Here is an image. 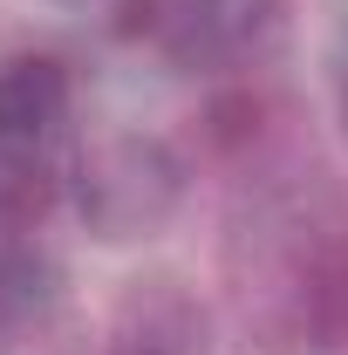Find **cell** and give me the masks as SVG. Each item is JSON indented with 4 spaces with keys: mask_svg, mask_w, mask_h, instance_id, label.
Returning a JSON list of instances; mask_svg holds the SVG:
<instances>
[{
    "mask_svg": "<svg viewBox=\"0 0 348 355\" xmlns=\"http://www.w3.org/2000/svg\"><path fill=\"white\" fill-rule=\"evenodd\" d=\"M212 137L218 144H253L260 137V96H225V103H212Z\"/></svg>",
    "mask_w": 348,
    "mask_h": 355,
    "instance_id": "8992f818",
    "label": "cell"
},
{
    "mask_svg": "<svg viewBox=\"0 0 348 355\" xmlns=\"http://www.w3.org/2000/svg\"><path fill=\"white\" fill-rule=\"evenodd\" d=\"M287 0H130L123 35H150L177 69H225L280 28Z\"/></svg>",
    "mask_w": 348,
    "mask_h": 355,
    "instance_id": "7a4b0ae2",
    "label": "cell"
},
{
    "mask_svg": "<svg viewBox=\"0 0 348 355\" xmlns=\"http://www.w3.org/2000/svg\"><path fill=\"white\" fill-rule=\"evenodd\" d=\"M76 110V76L62 55H14L0 62V157L35 164L48 144L62 137Z\"/></svg>",
    "mask_w": 348,
    "mask_h": 355,
    "instance_id": "3957f363",
    "label": "cell"
},
{
    "mask_svg": "<svg viewBox=\"0 0 348 355\" xmlns=\"http://www.w3.org/2000/svg\"><path fill=\"white\" fill-rule=\"evenodd\" d=\"M69 191H76V212L96 239H150L184 198V157L164 137L123 130L82 150Z\"/></svg>",
    "mask_w": 348,
    "mask_h": 355,
    "instance_id": "6da1fadb",
    "label": "cell"
},
{
    "mask_svg": "<svg viewBox=\"0 0 348 355\" xmlns=\"http://www.w3.org/2000/svg\"><path fill=\"white\" fill-rule=\"evenodd\" d=\"M110 355H205V314L171 280H137Z\"/></svg>",
    "mask_w": 348,
    "mask_h": 355,
    "instance_id": "277c9868",
    "label": "cell"
},
{
    "mask_svg": "<svg viewBox=\"0 0 348 355\" xmlns=\"http://www.w3.org/2000/svg\"><path fill=\"white\" fill-rule=\"evenodd\" d=\"M55 301H62L55 260L35 246H0V328H28V321L55 314Z\"/></svg>",
    "mask_w": 348,
    "mask_h": 355,
    "instance_id": "5b68a950",
    "label": "cell"
},
{
    "mask_svg": "<svg viewBox=\"0 0 348 355\" xmlns=\"http://www.w3.org/2000/svg\"><path fill=\"white\" fill-rule=\"evenodd\" d=\"M335 96H342V123H348V62H342V83H335Z\"/></svg>",
    "mask_w": 348,
    "mask_h": 355,
    "instance_id": "52a82bcc",
    "label": "cell"
}]
</instances>
